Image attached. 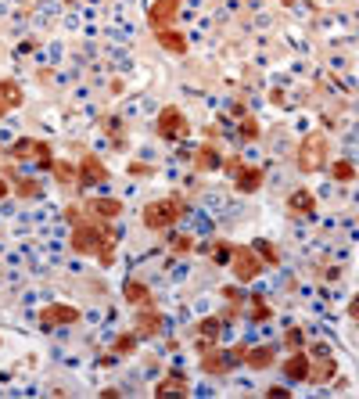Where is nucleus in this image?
Wrapping results in <instances>:
<instances>
[{
  "instance_id": "obj_1",
  "label": "nucleus",
  "mask_w": 359,
  "mask_h": 399,
  "mask_svg": "<svg viewBox=\"0 0 359 399\" xmlns=\"http://www.w3.org/2000/svg\"><path fill=\"white\" fill-rule=\"evenodd\" d=\"M327 165H331V137L324 130L306 133L294 148V169L309 177V173H320V169H327Z\"/></svg>"
},
{
  "instance_id": "obj_2",
  "label": "nucleus",
  "mask_w": 359,
  "mask_h": 399,
  "mask_svg": "<svg viewBox=\"0 0 359 399\" xmlns=\"http://www.w3.org/2000/svg\"><path fill=\"white\" fill-rule=\"evenodd\" d=\"M180 216H184V198L172 195V198H155V202H148L144 212H140V223L148 226V231L158 234V231H172Z\"/></svg>"
},
{
  "instance_id": "obj_3",
  "label": "nucleus",
  "mask_w": 359,
  "mask_h": 399,
  "mask_svg": "<svg viewBox=\"0 0 359 399\" xmlns=\"http://www.w3.org/2000/svg\"><path fill=\"white\" fill-rule=\"evenodd\" d=\"M155 130L162 141H187L191 137V119L184 116V108L180 104H165L155 119Z\"/></svg>"
},
{
  "instance_id": "obj_4",
  "label": "nucleus",
  "mask_w": 359,
  "mask_h": 399,
  "mask_svg": "<svg viewBox=\"0 0 359 399\" xmlns=\"http://www.w3.org/2000/svg\"><path fill=\"white\" fill-rule=\"evenodd\" d=\"M230 270H233V280L237 284H252L255 277L266 273V263H263V256L252 245H237L233 248V259H230Z\"/></svg>"
},
{
  "instance_id": "obj_5",
  "label": "nucleus",
  "mask_w": 359,
  "mask_h": 399,
  "mask_svg": "<svg viewBox=\"0 0 359 399\" xmlns=\"http://www.w3.org/2000/svg\"><path fill=\"white\" fill-rule=\"evenodd\" d=\"M36 320H40V327H43V331H50V327L79 324V320H83V313H79L76 306H65V302H47V306H40Z\"/></svg>"
},
{
  "instance_id": "obj_6",
  "label": "nucleus",
  "mask_w": 359,
  "mask_h": 399,
  "mask_svg": "<svg viewBox=\"0 0 359 399\" xmlns=\"http://www.w3.org/2000/svg\"><path fill=\"white\" fill-rule=\"evenodd\" d=\"M198 367H201V374H209V378H226L237 364L230 360V349H219L216 341H212L209 349H201V364H198Z\"/></svg>"
},
{
  "instance_id": "obj_7",
  "label": "nucleus",
  "mask_w": 359,
  "mask_h": 399,
  "mask_svg": "<svg viewBox=\"0 0 359 399\" xmlns=\"http://www.w3.org/2000/svg\"><path fill=\"white\" fill-rule=\"evenodd\" d=\"M76 165H79V187H97V184L111 180L108 165H104V162H101L94 151H83V158H79Z\"/></svg>"
},
{
  "instance_id": "obj_8",
  "label": "nucleus",
  "mask_w": 359,
  "mask_h": 399,
  "mask_svg": "<svg viewBox=\"0 0 359 399\" xmlns=\"http://www.w3.org/2000/svg\"><path fill=\"white\" fill-rule=\"evenodd\" d=\"M162 327H165V317H162L155 306H137V317H133L137 338H158Z\"/></svg>"
},
{
  "instance_id": "obj_9",
  "label": "nucleus",
  "mask_w": 359,
  "mask_h": 399,
  "mask_svg": "<svg viewBox=\"0 0 359 399\" xmlns=\"http://www.w3.org/2000/svg\"><path fill=\"white\" fill-rule=\"evenodd\" d=\"M176 18H180V0H155V4H148L151 29H169L176 26Z\"/></svg>"
},
{
  "instance_id": "obj_10",
  "label": "nucleus",
  "mask_w": 359,
  "mask_h": 399,
  "mask_svg": "<svg viewBox=\"0 0 359 399\" xmlns=\"http://www.w3.org/2000/svg\"><path fill=\"white\" fill-rule=\"evenodd\" d=\"M338 378V360L331 353H320V356H309V385H331Z\"/></svg>"
},
{
  "instance_id": "obj_11",
  "label": "nucleus",
  "mask_w": 359,
  "mask_h": 399,
  "mask_svg": "<svg viewBox=\"0 0 359 399\" xmlns=\"http://www.w3.org/2000/svg\"><path fill=\"white\" fill-rule=\"evenodd\" d=\"M263 184H266V173L259 165H241V169H237V177H233L237 195H255Z\"/></svg>"
},
{
  "instance_id": "obj_12",
  "label": "nucleus",
  "mask_w": 359,
  "mask_h": 399,
  "mask_svg": "<svg viewBox=\"0 0 359 399\" xmlns=\"http://www.w3.org/2000/svg\"><path fill=\"white\" fill-rule=\"evenodd\" d=\"M219 165H223V155H219V148H216V144H201V148H194V173H198V177L216 173Z\"/></svg>"
},
{
  "instance_id": "obj_13",
  "label": "nucleus",
  "mask_w": 359,
  "mask_h": 399,
  "mask_svg": "<svg viewBox=\"0 0 359 399\" xmlns=\"http://www.w3.org/2000/svg\"><path fill=\"white\" fill-rule=\"evenodd\" d=\"M287 209H291V216H316V195L309 191V187H298V191H291L287 195Z\"/></svg>"
},
{
  "instance_id": "obj_14",
  "label": "nucleus",
  "mask_w": 359,
  "mask_h": 399,
  "mask_svg": "<svg viewBox=\"0 0 359 399\" xmlns=\"http://www.w3.org/2000/svg\"><path fill=\"white\" fill-rule=\"evenodd\" d=\"M284 378H287L291 385L309 378V353H306V349H294V353L284 360Z\"/></svg>"
},
{
  "instance_id": "obj_15",
  "label": "nucleus",
  "mask_w": 359,
  "mask_h": 399,
  "mask_svg": "<svg viewBox=\"0 0 359 399\" xmlns=\"http://www.w3.org/2000/svg\"><path fill=\"white\" fill-rule=\"evenodd\" d=\"M123 299L137 310V306H151V288L140 280V277H130L126 284H123Z\"/></svg>"
},
{
  "instance_id": "obj_16",
  "label": "nucleus",
  "mask_w": 359,
  "mask_h": 399,
  "mask_svg": "<svg viewBox=\"0 0 359 399\" xmlns=\"http://www.w3.org/2000/svg\"><path fill=\"white\" fill-rule=\"evenodd\" d=\"M155 40H158L169 54H187V33H180L176 26H169V29H155Z\"/></svg>"
},
{
  "instance_id": "obj_17",
  "label": "nucleus",
  "mask_w": 359,
  "mask_h": 399,
  "mask_svg": "<svg viewBox=\"0 0 359 399\" xmlns=\"http://www.w3.org/2000/svg\"><path fill=\"white\" fill-rule=\"evenodd\" d=\"M273 364H277V349H270V346H248V356H245L248 371H270Z\"/></svg>"
},
{
  "instance_id": "obj_18",
  "label": "nucleus",
  "mask_w": 359,
  "mask_h": 399,
  "mask_svg": "<svg viewBox=\"0 0 359 399\" xmlns=\"http://www.w3.org/2000/svg\"><path fill=\"white\" fill-rule=\"evenodd\" d=\"M50 173H54V180L62 184V187H79V165L76 162H65V158H54V165H50Z\"/></svg>"
},
{
  "instance_id": "obj_19",
  "label": "nucleus",
  "mask_w": 359,
  "mask_h": 399,
  "mask_svg": "<svg viewBox=\"0 0 359 399\" xmlns=\"http://www.w3.org/2000/svg\"><path fill=\"white\" fill-rule=\"evenodd\" d=\"M87 209H90L94 216H101V219H118L126 205L118 202V198H90V202H87Z\"/></svg>"
},
{
  "instance_id": "obj_20",
  "label": "nucleus",
  "mask_w": 359,
  "mask_h": 399,
  "mask_svg": "<svg viewBox=\"0 0 359 399\" xmlns=\"http://www.w3.org/2000/svg\"><path fill=\"white\" fill-rule=\"evenodd\" d=\"M172 392H180V395L187 392V374H184V371H169V374L155 385V395H172Z\"/></svg>"
},
{
  "instance_id": "obj_21",
  "label": "nucleus",
  "mask_w": 359,
  "mask_h": 399,
  "mask_svg": "<svg viewBox=\"0 0 359 399\" xmlns=\"http://www.w3.org/2000/svg\"><path fill=\"white\" fill-rule=\"evenodd\" d=\"M0 101H4L8 111H15V108L26 104V90H22L15 80H0Z\"/></svg>"
},
{
  "instance_id": "obj_22",
  "label": "nucleus",
  "mask_w": 359,
  "mask_h": 399,
  "mask_svg": "<svg viewBox=\"0 0 359 399\" xmlns=\"http://www.w3.org/2000/svg\"><path fill=\"white\" fill-rule=\"evenodd\" d=\"M36 148H40L36 137H18V141L8 148V158H11V162H29V158H36Z\"/></svg>"
},
{
  "instance_id": "obj_23",
  "label": "nucleus",
  "mask_w": 359,
  "mask_h": 399,
  "mask_svg": "<svg viewBox=\"0 0 359 399\" xmlns=\"http://www.w3.org/2000/svg\"><path fill=\"white\" fill-rule=\"evenodd\" d=\"M248 320H252V324H266V320H273V310H270V302H266L259 292H252V295H248Z\"/></svg>"
},
{
  "instance_id": "obj_24",
  "label": "nucleus",
  "mask_w": 359,
  "mask_h": 399,
  "mask_svg": "<svg viewBox=\"0 0 359 399\" xmlns=\"http://www.w3.org/2000/svg\"><path fill=\"white\" fill-rule=\"evenodd\" d=\"M101 126H104V133L111 137L115 151H123V148H126V123H123V119H115V116H104V119H101Z\"/></svg>"
},
{
  "instance_id": "obj_25",
  "label": "nucleus",
  "mask_w": 359,
  "mask_h": 399,
  "mask_svg": "<svg viewBox=\"0 0 359 399\" xmlns=\"http://www.w3.org/2000/svg\"><path fill=\"white\" fill-rule=\"evenodd\" d=\"M11 195L22 202H33V198H40V184L33 177H11Z\"/></svg>"
},
{
  "instance_id": "obj_26",
  "label": "nucleus",
  "mask_w": 359,
  "mask_h": 399,
  "mask_svg": "<svg viewBox=\"0 0 359 399\" xmlns=\"http://www.w3.org/2000/svg\"><path fill=\"white\" fill-rule=\"evenodd\" d=\"M233 248H237V245H230V241H223V238H219V241H212V245H205V252L212 256V263H216V266H230Z\"/></svg>"
},
{
  "instance_id": "obj_27",
  "label": "nucleus",
  "mask_w": 359,
  "mask_h": 399,
  "mask_svg": "<svg viewBox=\"0 0 359 399\" xmlns=\"http://www.w3.org/2000/svg\"><path fill=\"white\" fill-rule=\"evenodd\" d=\"M137 341H140L137 331H126V334H118V338L111 341V353H115V356H133V353H137Z\"/></svg>"
},
{
  "instance_id": "obj_28",
  "label": "nucleus",
  "mask_w": 359,
  "mask_h": 399,
  "mask_svg": "<svg viewBox=\"0 0 359 399\" xmlns=\"http://www.w3.org/2000/svg\"><path fill=\"white\" fill-rule=\"evenodd\" d=\"M198 338H205V341H219V334H223V320L219 317H205V320H198Z\"/></svg>"
},
{
  "instance_id": "obj_29",
  "label": "nucleus",
  "mask_w": 359,
  "mask_h": 399,
  "mask_svg": "<svg viewBox=\"0 0 359 399\" xmlns=\"http://www.w3.org/2000/svg\"><path fill=\"white\" fill-rule=\"evenodd\" d=\"M252 248L263 256V263H266V266H280V252H277V245H273V241L259 238V241H252Z\"/></svg>"
},
{
  "instance_id": "obj_30",
  "label": "nucleus",
  "mask_w": 359,
  "mask_h": 399,
  "mask_svg": "<svg viewBox=\"0 0 359 399\" xmlns=\"http://www.w3.org/2000/svg\"><path fill=\"white\" fill-rule=\"evenodd\" d=\"M331 177H334L338 184H348V180L355 177V165H352L348 158H338V162H331Z\"/></svg>"
},
{
  "instance_id": "obj_31",
  "label": "nucleus",
  "mask_w": 359,
  "mask_h": 399,
  "mask_svg": "<svg viewBox=\"0 0 359 399\" xmlns=\"http://www.w3.org/2000/svg\"><path fill=\"white\" fill-rule=\"evenodd\" d=\"M284 349H291V353H294V349H306V331L298 327V324L284 331Z\"/></svg>"
},
{
  "instance_id": "obj_32",
  "label": "nucleus",
  "mask_w": 359,
  "mask_h": 399,
  "mask_svg": "<svg viewBox=\"0 0 359 399\" xmlns=\"http://www.w3.org/2000/svg\"><path fill=\"white\" fill-rule=\"evenodd\" d=\"M169 248H172L176 256H187V252H194V238H191V234H172V238H169Z\"/></svg>"
},
{
  "instance_id": "obj_33",
  "label": "nucleus",
  "mask_w": 359,
  "mask_h": 399,
  "mask_svg": "<svg viewBox=\"0 0 359 399\" xmlns=\"http://www.w3.org/2000/svg\"><path fill=\"white\" fill-rule=\"evenodd\" d=\"M237 133H241L245 141H259V119H255V116H245V119H241V130H237Z\"/></svg>"
},
{
  "instance_id": "obj_34",
  "label": "nucleus",
  "mask_w": 359,
  "mask_h": 399,
  "mask_svg": "<svg viewBox=\"0 0 359 399\" xmlns=\"http://www.w3.org/2000/svg\"><path fill=\"white\" fill-rule=\"evenodd\" d=\"M40 169H50L54 165V155H50V144L47 141H40V148H36V158H33Z\"/></svg>"
},
{
  "instance_id": "obj_35",
  "label": "nucleus",
  "mask_w": 359,
  "mask_h": 399,
  "mask_svg": "<svg viewBox=\"0 0 359 399\" xmlns=\"http://www.w3.org/2000/svg\"><path fill=\"white\" fill-rule=\"evenodd\" d=\"M219 295H223L226 302H241V306H245V292L237 288V284H226V288H219Z\"/></svg>"
},
{
  "instance_id": "obj_36",
  "label": "nucleus",
  "mask_w": 359,
  "mask_h": 399,
  "mask_svg": "<svg viewBox=\"0 0 359 399\" xmlns=\"http://www.w3.org/2000/svg\"><path fill=\"white\" fill-rule=\"evenodd\" d=\"M241 165H245L241 158H237V155H230V158H223V165H219V169H223V173L233 180V177H237V169H241Z\"/></svg>"
},
{
  "instance_id": "obj_37",
  "label": "nucleus",
  "mask_w": 359,
  "mask_h": 399,
  "mask_svg": "<svg viewBox=\"0 0 359 399\" xmlns=\"http://www.w3.org/2000/svg\"><path fill=\"white\" fill-rule=\"evenodd\" d=\"M126 173H130V177H155V169H151L148 162H130Z\"/></svg>"
},
{
  "instance_id": "obj_38",
  "label": "nucleus",
  "mask_w": 359,
  "mask_h": 399,
  "mask_svg": "<svg viewBox=\"0 0 359 399\" xmlns=\"http://www.w3.org/2000/svg\"><path fill=\"white\" fill-rule=\"evenodd\" d=\"M245 356H248V346H245V341H233V346H230V360L233 364H245Z\"/></svg>"
},
{
  "instance_id": "obj_39",
  "label": "nucleus",
  "mask_w": 359,
  "mask_h": 399,
  "mask_svg": "<svg viewBox=\"0 0 359 399\" xmlns=\"http://www.w3.org/2000/svg\"><path fill=\"white\" fill-rule=\"evenodd\" d=\"M266 395H273V399H287V395H291V388H284V385H270V388H266Z\"/></svg>"
},
{
  "instance_id": "obj_40",
  "label": "nucleus",
  "mask_w": 359,
  "mask_h": 399,
  "mask_svg": "<svg viewBox=\"0 0 359 399\" xmlns=\"http://www.w3.org/2000/svg\"><path fill=\"white\" fill-rule=\"evenodd\" d=\"M8 195H11V177L4 173V177H0V202H4Z\"/></svg>"
},
{
  "instance_id": "obj_41",
  "label": "nucleus",
  "mask_w": 359,
  "mask_h": 399,
  "mask_svg": "<svg viewBox=\"0 0 359 399\" xmlns=\"http://www.w3.org/2000/svg\"><path fill=\"white\" fill-rule=\"evenodd\" d=\"M348 317H352V320H359V292H355V299L348 302Z\"/></svg>"
},
{
  "instance_id": "obj_42",
  "label": "nucleus",
  "mask_w": 359,
  "mask_h": 399,
  "mask_svg": "<svg viewBox=\"0 0 359 399\" xmlns=\"http://www.w3.org/2000/svg\"><path fill=\"white\" fill-rule=\"evenodd\" d=\"M8 116V108H4V101H0V119H4Z\"/></svg>"
}]
</instances>
